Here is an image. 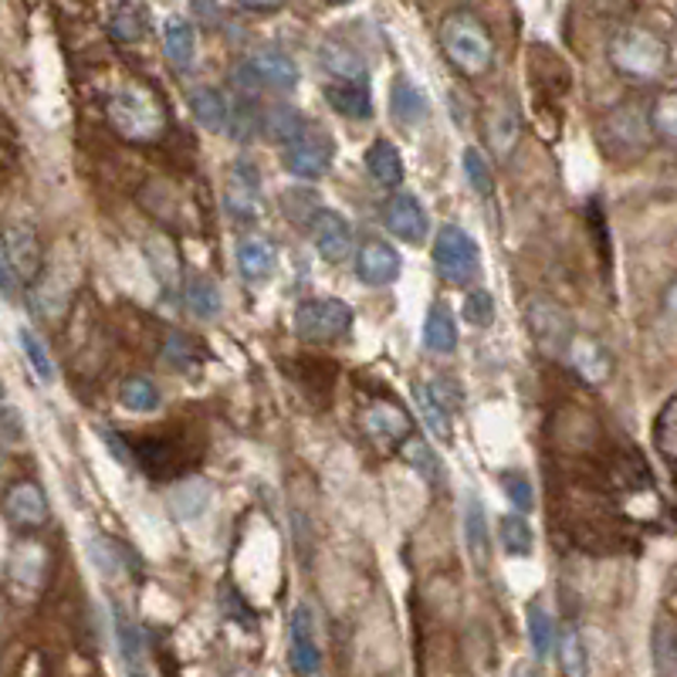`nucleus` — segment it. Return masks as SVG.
<instances>
[{"label": "nucleus", "instance_id": "1", "mask_svg": "<svg viewBox=\"0 0 677 677\" xmlns=\"http://www.w3.org/2000/svg\"><path fill=\"white\" fill-rule=\"evenodd\" d=\"M440 44L450 65L464 75H485L495 62V41L488 27L468 11H455L440 21Z\"/></svg>", "mask_w": 677, "mask_h": 677}, {"label": "nucleus", "instance_id": "2", "mask_svg": "<svg viewBox=\"0 0 677 677\" xmlns=\"http://www.w3.org/2000/svg\"><path fill=\"white\" fill-rule=\"evenodd\" d=\"M108 123L123 139H132V143H150L156 139L166 126V116L159 102L153 99V92L139 89V85H126L116 95L108 99Z\"/></svg>", "mask_w": 677, "mask_h": 677}, {"label": "nucleus", "instance_id": "3", "mask_svg": "<svg viewBox=\"0 0 677 677\" xmlns=\"http://www.w3.org/2000/svg\"><path fill=\"white\" fill-rule=\"evenodd\" d=\"M610 62L619 75L634 81H654L667 68V44L647 27H627L613 38Z\"/></svg>", "mask_w": 677, "mask_h": 677}, {"label": "nucleus", "instance_id": "4", "mask_svg": "<svg viewBox=\"0 0 677 677\" xmlns=\"http://www.w3.org/2000/svg\"><path fill=\"white\" fill-rule=\"evenodd\" d=\"M434 268L447 285L468 289L482 274V247L458 223H444L434 238Z\"/></svg>", "mask_w": 677, "mask_h": 677}, {"label": "nucleus", "instance_id": "5", "mask_svg": "<svg viewBox=\"0 0 677 677\" xmlns=\"http://www.w3.org/2000/svg\"><path fill=\"white\" fill-rule=\"evenodd\" d=\"M234 81H238V89L244 95L261 92V89L292 92L295 85H298V65H295V59H292L289 51H281V48H258L247 62L238 65Z\"/></svg>", "mask_w": 677, "mask_h": 677}, {"label": "nucleus", "instance_id": "6", "mask_svg": "<svg viewBox=\"0 0 677 677\" xmlns=\"http://www.w3.org/2000/svg\"><path fill=\"white\" fill-rule=\"evenodd\" d=\"M651 132L654 126L640 105H619L600 123V146L616 159H630L651 146Z\"/></svg>", "mask_w": 677, "mask_h": 677}, {"label": "nucleus", "instance_id": "7", "mask_svg": "<svg viewBox=\"0 0 677 677\" xmlns=\"http://www.w3.org/2000/svg\"><path fill=\"white\" fill-rule=\"evenodd\" d=\"M292 325L305 343H335L353 329V308L343 298H308L295 308Z\"/></svg>", "mask_w": 677, "mask_h": 677}, {"label": "nucleus", "instance_id": "8", "mask_svg": "<svg viewBox=\"0 0 677 677\" xmlns=\"http://www.w3.org/2000/svg\"><path fill=\"white\" fill-rule=\"evenodd\" d=\"M332 159H335V143L322 129H305L295 143L285 146V156H281L285 169L298 180H322L332 169Z\"/></svg>", "mask_w": 677, "mask_h": 677}, {"label": "nucleus", "instance_id": "9", "mask_svg": "<svg viewBox=\"0 0 677 677\" xmlns=\"http://www.w3.org/2000/svg\"><path fill=\"white\" fill-rule=\"evenodd\" d=\"M525 322H528V332L532 338L539 343L542 353L549 356H559V353H570V343H573V322L570 316L562 312V308L549 298H532L525 305Z\"/></svg>", "mask_w": 677, "mask_h": 677}, {"label": "nucleus", "instance_id": "10", "mask_svg": "<svg viewBox=\"0 0 677 677\" xmlns=\"http://www.w3.org/2000/svg\"><path fill=\"white\" fill-rule=\"evenodd\" d=\"M75 268L72 265H48L41 268V274L35 278V289H31V305L35 312L48 322L62 319L72 305V295H75Z\"/></svg>", "mask_w": 677, "mask_h": 677}, {"label": "nucleus", "instance_id": "11", "mask_svg": "<svg viewBox=\"0 0 677 677\" xmlns=\"http://www.w3.org/2000/svg\"><path fill=\"white\" fill-rule=\"evenodd\" d=\"M223 207L234 220H254L261 210V169L247 156L234 159L223 183Z\"/></svg>", "mask_w": 677, "mask_h": 677}, {"label": "nucleus", "instance_id": "12", "mask_svg": "<svg viewBox=\"0 0 677 677\" xmlns=\"http://www.w3.org/2000/svg\"><path fill=\"white\" fill-rule=\"evenodd\" d=\"M383 220H386L389 234H397L404 244H423L431 238V214L420 204L417 193H407V190L393 193L386 201Z\"/></svg>", "mask_w": 677, "mask_h": 677}, {"label": "nucleus", "instance_id": "13", "mask_svg": "<svg viewBox=\"0 0 677 677\" xmlns=\"http://www.w3.org/2000/svg\"><path fill=\"white\" fill-rule=\"evenodd\" d=\"M400 271H404L400 251L393 244H386V241H380V238L362 241V247L356 251V278L362 281V285L386 289L400 278Z\"/></svg>", "mask_w": 677, "mask_h": 677}, {"label": "nucleus", "instance_id": "14", "mask_svg": "<svg viewBox=\"0 0 677 677\" xmlns=\"http://www.w3.org/2000/svg\"><path fill=\"white\" fill-rule=\"evenodd\" d=\"M308 231H312V244H316V251L322 254V261H329V265H343V261L353 258L356 238H353V223H349L346 214H338V210L325 207V210L316 217V223H312V228H308Z\"/></svg>", "mask_w": 677, "mask_h": 677}, {"label": "nucleus", "instance_id": "15", "mask_svg": "<svg viewBox=\"0 0 677 677\" xmlns=\"http://www.w3.org/2000/svg\"><path fill=\"white\" fill-rule=\"evenodd\" d=\"M362 431L380 450H397L410 437V417L389 400H380L373 407H366L362 413Z\"/></svg>", "mask_w": 677, "mask_h": 677}, {"label": "nucleus", "instance_id": "16", "mask_svg": "<svg viewBox=\"0 0 677 677\" xmlns=\"http://www.w3.org/2000/svg\"><path fill=\"white\" fill-rule=\"evenodd\" d=\"M289 661L295 667V674L312 677L322 667V651L316 640V627H312V610L298 606L292 613V643H289Z\"/></svg>", "mask_w": 677, "mask_h": 677}, {"label": "nucleus", "instance_id": "17", "mask_svg": "<svg viewBox=\"0 0 677 677\" xmlns=\"http://www.w3.org/2000/svg\"><path fill=\"white\" fill-rule=\"evenodd\" d=\"M234 261H238V274L247 285H265L278 268V251L268 238L244 234L234 247Z\"/></svg>", "mask_w": 677, "mask_h": 677}, {"label": "nucleus", "instance_id": "18", "mask_svg": "<svg viewBox=\"0 0 677 677\" xmlns=\"http://www.w3.org/2000/svg\"><path fill=\"white\" fill-rule=\"evenodd\" d=\"M389 112L400 129H420L431 119V102H427V95H423L420 85H413L407 75H400L389 85Z\"/></svg>", "mask_w": 677, "mask_h": 677}, {"label": "nucleus", "instance_id": "19", "mask_svg": "<svg viewBox=\"0 0 677 677\" xmlns=\"http://www.w3.org/2000/svg\"><path fill=\"white\" fill-rule=\"evenodd\" d=\"M461 525H464V549L474 559L477 570L488 566L491 559V532H488V512L477 495H464V512H461Z\"/></svg>", "mask_w": 677, "mask_h": 677}, {"label": "nucleus", "instance_id": "20", "mask_svg": "<svg viewBox=\"0 0 677 677\" xmlns=\"http://www.w3.org/2000/svg\"><path fill=\"white\" fill-rule=\"evenodd\" d=\"M570 362H573V370L592 383V386H600L610 380L613 373V359L610 353L597 343L592 335H573V343H570Z\"/></svg>", "mask_w": 677, "mask_h": 677}, {"label": "nucleus", "instance_id": "21", "mask_svg": "<svg viewBox=\"0 0 677 677\" xmlns=\"http://www.w3.org/2000/svg\"><path fill=\"white\" fill-rule=\"evenodd\" d=\"M8 519L14 525H24V528H38L48 522V498L44 491L35 485V482H21L8 491Z\"/></svg>", "mask_w": 677, "mask_h": 677}, {"label": "nucleus", "instance_id": "22", "mask_svg": "<svg viewBox=\"0 0 677 677\" xmlns=\"http://www.w3.org/2000/svg\"><path fill=\"white\" fill-rule=\"evenodd\" d=\"M325 102L346 119H373V95L366 81H332L325 85Z\"/></svg>", "mask_w": 677, "mask_h": 677}, {"label": "nucleus", "instance_id": "23", "mask_svg": "<svg viewBox=\"0 0 677 677\" xmlns=\"http://www.w3.org/2000/svg\"><path fill=\"white\" fill-rule=\"evenodd\" d=\"M4 251L14 265V271L21 274V281H35L44 268V254H41V244L35 238V231L27 228H8L4 234Z\"/></svg>", "mask_w": 677, "mask_h": 677}, {"label": "nucleus", "instance_id": "24", "mask_svg": "<svg viewBox=\"0 0 677 677\" xmlns=\"http://www.w3.org/2000/svg\"><path fill=\"white\" fill-rule=\"evenodd\" d=\"M458 322L450 316L447 305H431L427 319H423V349L431 356H455L458 353Z\"/></svg>", "mask_w": 677, "mask_h": 677}, {"label": "nucleus", "instance_id": "25", "mask_svg": "<svg viewBox=\"0 0 677 677\" xmlns=\"http://www.w3.org/2000/svg\"><path fill=\"white\" fill-rule=\"evenodd\" d=\"M190 108L196 123H201L207 132H228L231 126V102L223 99L220 89H214V85H196V89L190 92Z\"/></svg>", "mask_w": 677, "mask_h": 677}, {"label": "nucleus", "instance_id": "26", "mask_svg": "<svg viewBox=\"0 0 677 677\" xmlns=\"http://www.w3.org/2000/svg\"><path fill=\"white\" fill-rule=\"evenodd\" d=\"M319 65L332 81H366V62L362 54L353 51L343 41H325L319 44Z\"/></svg>", "mask_w": 677, "mask_h": 677}, {"label": "nucleus", "instance_id": "27", "mask_svg": "<svg viewBox=\"0 0 677 677\" xmlns=\"http://www.w3.org/2000/svg\"><path fill=\"white\" fill-rule=\"evenodd\" d=\"M210 498H214V488L204 477H183V482L169 488V508H174V515L183 522L201 519L210 508Z\"/></svg>", "mask_w": 677, "mask_h": 677}, {"label": "nucleus", "instance_id": "28", "mask_svg": "<svg viewBox=\"0 0 677 677\" xmlns=\"http://www.w3.org/2000/svg\"><path fill=\"white\" fill-rule=\"evenodd\" d=\"M366 174L373 177V183L389 187V190L404 183V159L389 139H376V143L366 150Z\"/></svg>", "mask_w": 677, "mask_h": 677}, {"label": "nucleus", "instance_id": "29", "mask_svg": "<svg viewBox=\"0 0 677 677\" xmlns=\"http://www.w3.org/2000/svg\"><path fill=\"white\" fill-rule=\"evenodd\" d=\"M163 51L169 65H177L180 72H187L196 59V38L193 27L183 17H166L163 21Z\"/></svg>", "mask_w": 677, "mask_h": 677}, {"label": "nucleus", "instance_id": "30", "mask_svg": "<svg viewBox=\"0 0 677 677\" xmlns=\"http://www.w3.org/2000/svg\"><path fill=\"white\" fill-rule=\"evenodd\" d=\"M400 458L407 461V468L417 474V477H423V482L427 485H440L444 482V464H440V458H437V450L423 440V437H407L404 440V447H400Z\"/></svg>", "mask_w": 677, "mask_h": 677}, {"label": "nucleus", "instance_id": "31", "mask_svg": "<svg viewBox=\"0 0 677 677\" xmlns=\"http://www.w3.org/2000/svg\"><path fill=\"white\" fill-rule=\"evenodd\" d=\"M119 404L129 410V413H139V417H150L163 407V393L159 386L150 380V376H129L123 380L119 386Z\"/></svg>", "mask_w": 677, "mask_h": 677}, {"label": "nucleus", "instance_id": "32", "mask_svg": "<svg viewBox=\"0 0 677 677\" xmlns=\"http://www.w3.org/2000/svg\"><path fill=\"white\" fill-rule=\"evenodd\" d=\"M281 210H285V217L295 223V228H312L316 217L325 210L322 201H319V193L312 187H289L285 193H281Z\"/></svg>", "mask_w": 677, "mask_h": 677}, {"label": "nucleus", "instance_id": "33", "mask_svg": "<svg viewBox=\"0 0 677 677\" xmlns=\"http://www.w3.org/2000/svg\"><path fill=\"white\" fill-rule=\"evenodd\" d=\"M519 139H522V119L515 116V108H491V116H488V143H491V150L501 159H508L515 153Z\"/></svg>", "mask_w": 677, "mask_h": 677}, {"label": "nucleus", "instance_id": "34", "mask_svg": "<svg viewBox=\"0 0 677 677\" xmlns=\"http://www.w3.org/2000/svg\"><path fill=\"white\" fill-rule=\"evenodd\" d=\"M183 302L187 308L196 316V319H217L220 308H223V298H220V289L207 274H193L183 289Z\"/></svg>", "mask_w": 677, "mask_h": 677}, {"label": "nucleus", "instance_id": "35", "mask_svg": "<svg viewBox=\"0 0 677 677\" xmlns=\"http://www.w3.org/2000/svg\"><path fill=\"white\" fill-rule=\"evenodd\" d=\"M498 539H501V549L508 555H515V559L532 555V549H535V532H532V525H528V519L522 512L501 515V522H498Z\"/></svg>", "mask_w": 677, "mask_h": 677}, {"label": "nucleus", "instance_id": "36", "mask_svg": "<svg viewBox=\"0 0 677 677\" xmlns=\"http://www.w3.org/2000/svg\"><path fill=\"white\" fill-rule=\"evenodd\" d=\"M17 343H21V353H24L27 366H31V373H35L44 386H51L54 380H59V373H54V359H51L48 346L41 343L35 329L21 325V329H17Z\"/></svg>", "mask_w": 677, "mask_h": 677}, {"label": "nucleus", "instance_id": "37", "mask_svg": "<svg viewBox=\"0 0 677 677\" xmlns=\"http://www.w3.org/2000/svg\"><path fill=\"white\" fill-rule=\"evenodd\" d=\"M525 624H528V640H532L535 657L546 661L555 651V624H552V613L546 606H539V603H528Z\"/></svg>", "mask_w": 677, "mask_h": 677}, {"label": "nucleus", "instance_id": "38", "mask_svg": "<svg viewBox=\"0 0 677 677\" xmlns=\"http://www.w3.org/2000/svg\"><path fill=\"white\" fill-rule=\"evenodd\" d=\"M555 654H559V667L566 677H586L589 674V647L583 640L579 630H566L555 643Z\"/></svg>", "mask_w": 677, "mask_h": 677}, {"label": "nucleus", "instance_id": "39", "mask_svg": "<svg viewBox=\"0 0 677 677\" xmlns=\"http://www.w3.org/2000/svg\"><path fill=\"white\" fill-rule=\"evenodd\" d=\"M413 397H417V407L423 413V420H427V427L440 437V440H450V434H455V427H450V410L437 393L431 386H417L413 389Z\"/></svg>", "mask_w": 677, "mask_h": 677}, {"label": "nucleus", "instance_id": "40", "mask_svg": "<svg viewBox=\"0 0 677 677\" xmlns=\"http://www.w3.org/2000/svg\"><path fill=\"white\" fill-rule=\"evenodd\" d=\"M265 126H268V136L274 139V143H295V139L305 132V116L298 108H292V105H274L268 116H265Z\"/></svg>", "mask_w": 677, "mask_h": 677}, {"label": "nucleus", "instance_id": "41", "mask_svg": "<svg viewBox=\"0 0 677 677\" xmlns=\"http://www.w3.org/2000/svg\"><path fill=\"white\" fill-rule=\"evenodd\" d=\"M654 667L661 677H677V627H674V619H657V627H654Z\"/></svg>", "mask_w": 677, "mask_h": 677}, {"label": "nucleus", "instance_id": "42", "mask_svg": "<svg viewBox=\"0 0 677 677\" xmlns=\"http://www.w3.org/2000/svg\"><path fill=\"white\" fill-rule=\"evenodd\" d=\"M89 555H92L95 570L105 579H119L126 573V552L112 539H105V535H92V539H89Z\"/></svg>", "mask_w": 677, "mask_h": 677}, {"label": "nucleus", "instance_id": "43", "mask_svg": "<svg viewBox=\"0 0 677 677\" xmlns=\"http://www.w3.org/2000/svg\"><path fill=\"white\" fill-rule=\"evenodd\" d=\"M461 169H464L468 187H471L477 196H491V190H495L491 166H488V159H485L482 153H477L474 146H464V153H461Z\"/></svg>", "mask_w": 677, "mask_h": 677}, {"label": "nucleus", "instance_id": "44", "mask_svg": "<svg viewBox=\"0 0 677 677\" xmlns=\"http://www.w3.org/2000/svg\"><path fill=\"white\" fill-rule=\"evenodd\" d=\"M495 298H491V292H485V289H474V292H468L464 295V302H461V319L468 322V325H474V329H488L491 322H495Z\"/></svg>", "mask_w": 677, "mask_h": 677}, {"label": "nucleus", "instance_id": "45", "mask_svg": "<svg viewBox=\"0 0 677 677\" xmlns=\"http://www.w3.org/2000/svg\"><path fill=\"white\" fill-rule=\"evenodd\" d=\"M146 258H150V268L156 271L159 281H169V285H177L180 278V265H177V251L166 238H156L146 244Z\"/></svg>", "mask_w": 677, "mask_h": 677}, {"label": "nucleus", "instance_id": "46", "mask_svg": "<svg viewBox=\"0 0 677 677\" xmlns=\"http://www.w3.org/2000/svg\"><path fill=\"white\" fill-rule=\"evenodd\" d=\"M651 126L661 139L677 146V92H664L651 108Z\"/></svg>", "mask_w": 677, "mask_h": 677}, {"label": "nucleus", "instance_id": "47", "mask_svg": "<svg viewBox=\"0 0 677 677\" xmlns=\"http://www.w3.org/2000/svg\"><path fill=\"white\" fill-rule=\"evenodd\" d=\"M501 491H504L508 501L515 504V512H522V515H528L535 508V488L522 471H504L501 474Z\"/></svg>", "mask_w": 677, "mask_h": 677}, {"label": "nucleus", "instance_id": "48", "mask_svg": "<svg viewBox=\"0 0 677 677\" xmlns=\"http://www.w3.org/2000/svg\"><path fill=\"white\" fill-rule=\"evenodd\" d=\"M27 440V423L24 413L14 404H0V447L17 450Z\"/></svg>", "mask_w": 677, "mask_h": 677}, {"label": "nucleus", "instance_id": "49", "mask_svg": "<svg viewBox=\"0 0 677 677\" xmlns=\"http://www.w3.org/2000/svg\"><path fill=\"white\" fill-rule=\"evenodd\" d=\"M108 27H112V35H116L119 41H126V44L143 38V17H139L136 8H129V4H119L116 11H112Z\"/></svg>", "mask_w": 677, "mask_h": 677}, {"label": "nucleus", "instance_id": "50", "mask_svg": "<svg viewBox=\"0 0 677 677\" xmlns=\"http://www.w3.org/2000/svg\"><path fill=\"white\" fill-rule=\"evenodd\" d=\"M163 359L174 366V370H190L193 359H196V346H193V338L183 335V332H174L166 338V346H163Z\"/></svg>", "mask_w": 677, "mask_h": 677}, {"label": "nucleus", "instance_id": "51", "mask_svg": "<svg viewBox=\"0 0 677 677\" xmlns=\"http://www.w3.org/2000/svg\"><path fill=\"white\" fill-rule=\"evenodd\" d=\"M116 637H119V651H123V657H126L129 664H136L139 654H143V637H139L136 624H132V619H129L123 610H116Z\"/></svg>", "mask_w": 677, "mask_h": 677}, {"label": "nucleus", "instance_id": "52", "mask_svg": "<svg viewBox=\"0 0 677 677\" xmlns=\"http://www.w3.org/2000/svg\"><path fill=\"white\" fill-rule=\"evenodd\" d=\"M17 289H21V274L14 271V265H11V258H8L4 244H0V298L14 302V298H17Z\"/></svg>", "mask_w": 677, "mask_h": 677}, {"label": "nucleus", "instance_id": "53", "mask_svg": "<svg viewBox=\"0 0 677 677\" xmlns=\"http://www.w3.org/2000/svg\"><path fill=\"white\" fill-rule=\"evenodd\" d=\"M244 11H254V14H271V11H281L289 4V0H238Z\"/></svg>", "mask_w": 677, "mask_h": 677}, {"label": "nucleus", "instance_id": "54", "mask_svg": "<svg viewBox=\"0 0 677 677\" xmlns=\"http://www.w3.org/2000/svg\"><path fill=\"white\" fill-rule=\"evenodd\" d=\"M512 677H546V674H542V667H539V664H528V661H522V664H515Z\"/></svg>", "mask_w": 677, "mask_h": 677}, {"label": "nucleus", "instance_id": "55", "mask_svg": "<svg viewBox=\"0 0 677 677\" xmlns=\"http://www.w3.org/2000/svg\"><path fill=\"white\" fill-rule=\"evenodd\" d=\"M667 308H670V312L677 316V281H674V285L667 289Z\"/></svg>", "mask_w": 677, "mask_h": 677}, {"label": "nucleus", "instance_id": "56", "mask_svg": "<svg viewBox=\"0 0 677 677\" xmlns=\"http://www.w3.org/2000/svg\"><path fill=\"white\" fill-rule=\"evenodd\" d=\"M332 4H349V0H332Z\"/></svg>", "mask_w": 677, "mask_h": 677}, {"label": "nucleus", "instance_id": "57", "mask_svg": "<svg viewBox=\"0 0 677 677\" xmlns=\"http://www.w3.org/2000/svg\"><path fill=\"white\" fill-rule=\"evenodd\" d=\"M136 677H143V674H136Z\"/></svg>", "mask_w": 677, "mask_h": 677}, {"label": "nucleus", "instance_id": "58", "mask_svg": "<svg viewBox=\"0 0 677 677\" xmlns=\"http://www.w3.org/2000/svg\"><path fill=\"white\" fill-rule=\"evenodd\" d=\"M163 4H166V0H163Z\"/></svg>", "mask_w": 677, "mask_h": 677}]
</instances>
